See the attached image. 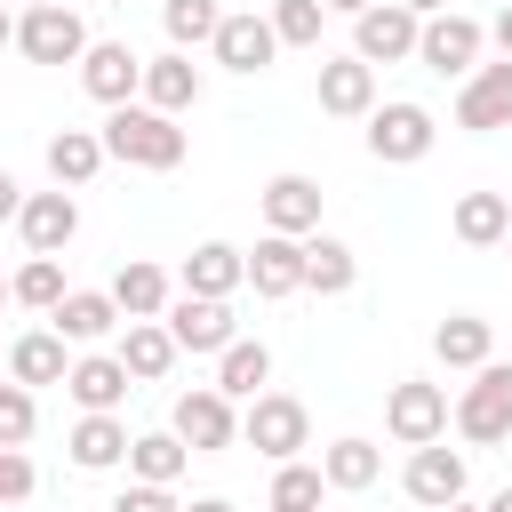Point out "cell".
Listing matches in <instances>:
<instances>
[{
  "mask_svg": "<svg viewBox=\"0 0 512 512\" xmlns=\"http://www.w3.org/2000/svg\"><path fill=\"white\" fill-rule=\"evenodd\" d=\"M432 360H440L448 376H472L480 360H496V328H488L480 312H448V320L432 328Z\"/></svg>",
  "mask_w": 512,
  "mask_h": 512,
  "instance_id": "7402d4cb",
  "label": "cell"
},
{
  "mask_svg": "<svg viewBox=\"0 0 512 512\" xmlns=\"http://www.w3.org/2000/svg\"><path fill=\"white\" fill-rule=\"evenodd\" d=\"M40 488V472H32V456L24 448H0V504H24Z\"/></svg>",
  "mask_w": 512,
  "mask_h": 512,
  "instance_id": "ab89813d",
  "label": "cell"
},
{
  "mask_svg": "<svg viewBox=\"0 0 512 512\" xmlns=\"http://www.w3.org/2000/svg\"><path fill=\"white\" fill-rule=\"evenodd\" d=\"M120 304H112V288H64V304L48 312V328L64 336V344H104V336H120Z\"/></svg>",
  "mask_w": 512,
  "mask_h": 512,
  "instance_id": "ac0fdd59",
  "label": "cell"
},
{
  "mask_svg": "<svg viewBox=\"0 0 512 512\" xmlns=\"http://www.w3.org/2000/svg\"><path fill=\"white\" fill-rule=\"evenodd\" d=\"M8 288H16V304L56 312V304H64V264H56V256H24V264L8 272Z\"/></svg>",
  "mask_w": 512,
  "mask_h": 512,
  "instance_id": "e575fe53",
  "label": "cell"
},
{
  "mask_svg": "<svg viewBox=\"0 0 512 512\" xmlns=\"http://www.w3.org/2000/svg\"><path fill=\"white\" fill-rule=\"evenodd\" d=\"M112 304H120L128 320H160V312L176 304V280H168L160 264H144V256H128V264L112 272Z\"/></svg>",
  "mask_w": 512,
  "mask_h": 512,
  "instance_id": "4316f807",
  "label": "cell"
},
{
  "mask_svg": "<svg viewBox=\"0 0 512 512\" xmlns=\"http://www.w3.org/2000/svg\"><path fill=\"white\" fill-rule=\"evenodd\" d=\"M208 56H216L224 72L256 80V72L280 56V32H272V16H264V8H224V24H216V40H208Z\"/></svg>",
  "mask_w": 512,
  "mask_h": 512,
  "instance_id": "30bf717a",
  "label": "cell"
},
{
  "mask_svg": "<svg viewBox=\"0 0 512 512\" xmlns=\"http://www.w3.org/2000/svg\"><path fill=\"white\" fill-rule=\"evenodd\" d=\"M16 8H48V0H16Z\"/></svg>",
  "mask_w": 512,
  "mask_h": 512,
  "instance_id": "f907efd6",
  "label": "cell"
},
{
  "mask_svg": "<svg viewBox=\"0 0 512 512\" xmlns=\"http://www.w3.org/2000/svg\"><path fill=\"white\" fill-rule=\"evenodd\" d=\"M320 112H328V120H368V112H376V64H360V56H320Z\"/></svg>",
  "mask_w": 512,
  "mask_h": 512,
  "instance_id": "e0dca14e",
  "label": "cell"
},
{
  "mask_svg": "<svg viewBox=\"0 0 512 512\" xmlns=\"http://www.w3.org/2000/svg\"><path fill=\"white\" fill-rule=\"evenodd\" d=\"M16 232H24V248H32V256H64V248L80 240V200H72L64 184H56V192H24Z\"/></svg>",
  "mask_w": 512,
  "mask_h": 512,
  "instance_id": "9a60e30c",
  "label": "cell"
},
{
  "mask_svg": "<svg viewBox=\"0 0 512 512\" xmlns=\"http://www.w3.org/2000/svg\"><path fill=\"white\" fill-rule=\"evenodd\" d=\"M488 512H512V488H496V496H488Z\"/></svg>",
  "mask_w": 512,
  "mask_h": 512,
  "instance_id": "7dc6e473",
  "label": "cell"
},
{
  "mask_svg": "<svg viewBox=\"0 0 512 512\" xmlns=\"http://www.w3.org/2000/svg\"><path fill=\"white\" fill-rule=\"evenodd\" d=\"M272 384V352L256 344V336H232L224 352H216V392H232V400H256Z\"/></svg>",
  "mask_w": 512,
  "mask_h": 512,
  "instance_id": "1f68e13d",
  "label": "cell"
},
{
  "mask_svg": "<svg viewBox=\"0 0 512 512\" xmlns=\"http://www.w3.org/2000/svg\"><path fill=\"white\" fill-rule=\"evenodd\" d=\"M440 512H488V504H464V496H456V504H440Z\"/></svg>",
  "mask_w": 512,
  "mask_h": 512,
  "instance_id": "c3c4849f",
  "label": "cell"
},
{
  "mask_svg": "<svg viewBox=\"0 0 512 512\" xmlns=\"http://www.w3.org/2000/svg\"><path fill=\"white\" fill-rule=\"evenodd\" d=\"M320 496H328V472L320 464H272V504H288V512H320Z\"/></svg>",
  "mask_w": 512,
  "mask_h": 512,
  "instance_id": "d590c367",
  "label": "cell"
},
{
  "mask_svg": "<svg viewBox=\"0 0 512 512\" xmlns=\"http://www.w3.org/2000/svg\"><path fill=\"white\" fill-rule=\"evenodd\" d=\"M160 320H168L176 352H200V360H216V352L240 336V320H232V296H184V288H176V304H168Z\"/></svg>",
  "mask_w": 512,
  "mask_h": 512,
  "instance_id": "8fae6325",
  "label": "cell"
},
{
  "mask_svg": "<svg viewBox=\"0 0 512 512\" xmlns=\"http://www.w3.org/2000/svg\"><path fill=\"white\" fill-rule=\"evenodd\" d=\"M448 232H456L464 248H504V232H512V200H504V192H456Z\"/></svg>",
  "mask_w": 512,
  "mask_h": 512,
  "instance_id": "484cf974",
  "label": "cell"
},
{
  "mask_svg": "<svg viewBox=\"0 0 512 512\" xmlns=\"http://www.w3.org/2000/svg\"><path fill=\"white\" fill-rule=\"evenodd\" d=\"M112 152H104V136L96 128H56L48 136V176L64 184V192H80V184H96V168H104Z\"/></svg>",
  "mask_w": 512,
  "mask_h": 512,
  "instance_id": "f546056e",
  "label": "cell"
},
{
  "mask_svg": "<svg viewBox=\"0 0 512 512\" xmlns=\"http://www.w3.org/2000/svg\"><path fill=\"white\" fill-rule=\"evenodd\" d=\"M112 352H120V368H128L136 384H160V376L176 368V336H168V320H128Z\"/></svg>",
  "mask_w": 512,
  "mask_h": 512,
  "instance_id": "83f0119b",
  "label": "cell"
},
{
  "mask_svg": "<svg viewBox=\"0 0 512 512\" xmlns=\"http://www.w3.org/2000/svg\"><path fill=\"white\" fill-rule=\"evenodd\" d=\"M264 512H288V504H264Z\"/></svg>",
  "mask_w": 512,
  "mask_h": 512,
  "instance_id": "816d5d0a",
  "label": "cell"
},
{
  "mask_svg": "<svg viewBox=\"0 0 512 512\" xmlns=\"http://www.w3.org/2000/svg\"><path fill=\"white\" fill-rule=\"evenodd\" d=\"M328 16H360V8H376V0H320Z\"/></svg>",
  "mask_w": 512,
  "mask_h": 512,
  "instance_id": "7bdbcfd3",
  "label": "cell"
},
{
  "mask_svg": "<svg viewBox=\"0 0 512 512\" xmlns=\"http://www.w3.org/2000/svg\"><path fill=\"white\" fill-rule=\"evenodd\" d=\"M216 24H224V8L216 0H160V32H168V48H208L216 40Z\"/></svg>",
  "mask_w": 512,
  "mask_h": 512,
  "instance_id": "836d02e7",
  "label": "cell"
},
{
  "mask_svg": "<svg viewBox=\"0 0 512 512\" xmlns=\"http://www.w3.org/2000/svg\"><path fill=\"white\" fill-rule=\"evenodd\" d=\"M416 32H424V16L408 0H376V8L352 16V56L360 64H408L416 56Z\"/></svg>",
  "mask_w": 512,
  "mask_h": 512,
  "instance_id": "9c48e42d",
  "label": "cell"
},
{
  "mask_svg": "<svg viewBox=\"0 0 512 512\" xmlns=\"http://www.w3.org/2000/svg\"><path fill=\"white\" fill-rule=\"evenodd\" d=\"M448 424H456V400H448V384H424V376H400V384L384 392V432H392L400 448H424V440H448Z\"/></svg>",
  "mask_w": 512,
  "mask_h": 512,
  "instance_id": "3957f363",
  "label": "cell"
},
{
  "mask_svg": "<svg viewBox=\"0 0 512 512\" xmlns=\"http://www.w3.org/2000/svg\"><path fill=\"white\" fill-rule=\"evenodd\" d=\"M80 88L112 112V104H136L144 96V56L128 48V40H88V56H80Z\"/></svg>",
  "mask_w": 512,
  "mask_h": 512,
  "instance_id": "4fadbf2b",
  "label": "cell"
},
{
  "mask_svg": "<svg viewBox=\"0 0 512 512\" xmlns=\"http://www.w3.org/2000/svg\"><path fill=\"white\" fill-rule=\"evenodd\" d=\"M432 144H440V120H432L416 96H392V104L368 112V152H376L384 168H416Z\"/></svg>",
  "mask_w": 512,
  "mask_h": 512,
  "instance_id": "8992f818",
  "label": "cell"
},
{
  "mask_svg": "<svg viewBox=\"0 0 512 512\" xmlns=\"http://www.w3.org/2000/svg\"><path fill=\"white\" fill-rule=\"evenodd\" d=\"M16 56L32 64H80L88 56V24L72 0H48V8H16Z\"/></svg>",
  "mask_w": 512,
  "mask_h": 512,
  "instance_id": "ba28073f",
  "label": "cell"
},
{
  "mask_svg": "<svg viewBox=\"0 0 512 512\" xmlns=\"http://www.w3.org/2000/svg\"><path fill=\"white\" fill-rule=\"evenodd\" d=\"M264 16H272V32H280V48H320V24H328L320 0H272Z\"/></svg>",
  "mask_w": 512,
  "mask_h": 512,
  "instance_id": "8d00e7d4",
  "label": "cell"
},
{
  "mask_svg": "<svg viewBox=\"0 0 512 512\" xmlns=\"http://www.w3.org/2000/svg\"><path fill=\"white\" fill-rule=\"evenodd\" d=\"M464 480H472V464H464V448H448V440H424V448H408V472H400V488H408V504H424V512H440V504H456V496H464Z\"/></svg>",
  "mask_w": 512,
  "mask_h": 512,
  "instance_id": "7c38bea8",
  "label": "cell"
},
{
  "mask_svg": "<svg viewBox=\"0 0 512 512\" xmlns=\"http://www.w3.org/2000/svg\"><path fill=\"white\" fill-rule=\"evenodd\" d=\"M112 512H184V504H176V488H160V480H128V488L112 496Z\"/></svg>",
  "mask_w": 512,
  "mask_h": 512,
  "instance_id": "f35d334b",
  "label": "cell"
},
{
  "mask_svg": "<svg viewBox=\"0 0 512 512\" xmlns=\"http://www.w3.org/2000/svg\"><path fill=\"white\" fill-rule=\"evenodd\" d=\"M248 288L272 296V304L296 296V288H304V240H296V232H264V240L248 248Z\"/></svg>",
  "mask_w": 512,
  "mask_h": 512,
  "instance_id": "44dd1931",
  "label": "cell"
},
{
  "mask_svg": "<svg viewBox=\"0 0 512 512\" xmlns=\"http://www.w3.org/2000/svg\"><path fill=\"white\" fill-rule=\"evenodd\" d=\"M64 392H72L80 408H120V400L136 392V376L120 368V352H72V376H64Z\"/></svg>",
  "mask_w": 512,
  "mask_h": 512,
  "instance_id": "d4e9b609",
  "label": "cell"
},
{
  "mask_svg": "<svg viewBox=\"0 0 512 512\" xmlns=\"http://www.w3.org/2000/svg\"><path fill=\"white\" fill-rule=\"evenodd\" d=\"M0 48H16V8L0 0Z\"/></svg>",
  "mask_w": 512,
  "mask_h": 512,
  "instance_id": "ee69618b",
  "label": "cell"
},
{
  "mask_svg": "<svg viewBox=\"0 0 512 512\" xmlns=\"http://www.w3.org/2000/svg\"><path fill=\"white\" fill-rule=\"evenodd\" d=\"M408 8H416V16H440V8H448V0H408Z\"/></svg>",
  "mask_w": 512,
  "mask_h": 512,
  "instance_id": "bcb514c9",
  "label": "cell"
},
{
  "mask_svg": "<svg viewBox=\"0 0 512 512\" xmlns=\"http://www.w3.org/2000/svg\"><path fill=\"white\" fill-rule=\"evenodd\" d=\"M32 432H40V400H32V384L8 376V384H0V448H24Z\"/></svg>",
  "mask_w": 512,
  "mask_h": 512,
  "instance_id": "74e56055",
  "label": "cell"
},
{
  "mask_svg": "<svg viewBox=\"0 0 512 512\" xmlns=\"http://www.w3.org/2000/svg\"><path fill=\"white\" fill-rule=\"evenodd\" d=\"M488 40H496V56H512V0L488 16Z\"/></svg>",
  "mask_w": 512,
  "mask_h": 512,
  "instance_id": "b9f144b4",
  "label": "cell"
},
{
  "mask_svg": "<svg viewBox=\"0 0 512 512\" xmlns=\"http://www.w3.org/2000/svg\"><path fill=\"white\" fill-rule=\"evenodd\" d=\"M456 432H464L472 448L512 440V360H480V368H472V384L456 392Z\"/></svg>",
  "mask_w": 512,
  "mask_h": 512,
  "instance_id": "7a4b0ae2",
  "label": "cell"
},
{
  "mask_svg": "<svg viewBox=\"0 0 512 512\" xmlns=\"http://www.w3.org/2000/svg\"><path fill=\"white\" fill-rule=\"evenodd\" d=\"M184 464H192V448H184L176 432H136V448H128V480H160V488H176Z\"/></svg>",
  "mask_w": 512,
  "mask_h": 512,
  "instance_id": "d6a6232c",
  "label": "cell"
},
{
  "mask_svg": "<svg viewBox=\"0 0 512 512\" xmlns=\"http://www.w3.org/2000/svg\"><path fill=\"white\" fill-rule=\"evenodd\" d=\"M176 288H184V296H232V288H248V248H232V240H200V248L184 256Z\"/></svg>",
  "mask_w": 512,
  "mask_h": 512,
  "instance_id": "ffe728a7",
  "label": "cell"
},
{
  "mask_svg": "<svg viewBox=\"0 0 512 512\" xmlns=\"http://www.w3.org/2000/svg\"><path fill=\"white\" fill-rule=\"evenodd\" d=\"M504 256H512V232H504Z\"/></svg>",
  "mask_w": 512,
  "mask_h": 512,
  "instance_id": "f5cc1de1",
  "label": "cell"
},
{
  "mask_svg": "<svg viewBox=\"0 0 512 512\" xmlns=\"http://www.w3.org/2000/svg\"><path fill=\"white\" fill-rule=\"evenodd\" d=\"M16 208H24V184L0 168V224H16Z\"/></svg>",
  "mask_w": 512,
  "mask_h": 512,
  "instance_id": "60d3db41",
  "label": "cell"
},
{
  "mask_svg": "<svg viewBox=\"0 0 512 512\" xmlns=\"http://www.w3.org/2000/svg\"><path fill=\"white\" fill-rule=\"evenodd\" d=\"M480 48H488V24L464 16V8H440V16H424V32H416V64L440 72V80H472Z\"/></svg>",
  "mask_w": 512,
  "mask_h": 512,
  "instance_id": "5b68a950",
  "label": "cell"
},
{
  "mask_svg": "<svg viewBox=\"0 0 512 512\" xmlns=\"http://www.w3.org/2000/svg\"><path fill=\"white\" fill-rule=\"evenodd\" d=\"M72 464L80 472H112V464H128V448H136V432L120 424V408H80V424H72Z\"/></svg>",
  "mask_w": 512,
  "mask_h": 512,
  "instance_id": "d6986e66",
  "label": "cell"
},
{
  "mask_svg": "<svg viewBox=\"0 0 512 512\" xmlns=\"http://www.w3.org/2000/svg\"><path fill=\"white\" fill-rule=\"evenodd\" d=\"M360 280V256H352V240H336V232H312L304 240V288L312 296H344Z\"/></svg>",
  "mask_w": 512,
  "mask_h": 512,
  "instance_id": "4dcf8cb0",
  "label": "cell"
},
{
  "mask_svg": "<svg viewBox=\"0 0 512 512\" xmlns=\"http://www.w3.org/2000/svg\"><path fill=\"white\" fill-rule=\"evenodd\" d=\"M240 440H248L264 464H288V456L312 448V416H304V400H288V392H256V400L240 408Z\"/></svg>",
  "mask_w": 512,
  "mask_h": 512,
  "instance_id": "277c9868",
  "label": "cell"
},
{
  "mask_svg": "<svg viewBox=\"0 0 512 512\" xmlns=\"http://www.w3.org/2000/svg\"><path fill=\"white\" fill-rule=\"evenodd\" d=\"M320 472H328V488H336V496H360V488H376V480H384V448H376V440H360V432H344V440H328V448H320Z\"/></svg>",
  "mask_w": 512,
  "mask_h": 512,
  "instance_id": "f1b7e54d",
  "label": "cell"
},
{
  "mask_svg": "<svg viewBox=\"0 0 512 512\" xmlns=\"http://www.w3.org/2000/svg\"><path fill=\"white\" fill-rule=\"evenodd\" d=\"M0 304H16V288H8V272H0Z\"/></svg>",
  "mask_w": 512,
  "mask_h": 512,
  "instance_id": "681fc988",
  "label": "cell"
},
{
  "mask_svg": "<svg viewBox=\"0 0 512 512\" xmlns=\"http://www.w3.org/2000/svg\"><path fill=\"white\" fill-rule=\"evenodd\" d=\"M200 96H208V80H200V64H192L184 48L144 56V104H160V112H192Z\"/></svg>",
  "mask_w": 512,
  "mask_h": 512,
  "instance_id": "603a6c76",
  "label": "cell"
},
{
  "mask_svg": "<svg viewBox=\"0 0 512 512\" xmlns=\"http://www.w3.org/2000/svg\"><path fill=\"white\" fill-rule=\"evenodd\" d=\"M184 512H240L232 496H200V504H184Z\"/></svg>",
  "mask_w": 512,
  "mask_h": 512,
  "instance_id": "f6af8a7d",
  "label": "cell"
},
{
  "mask_svg": "<svg viewBox=\"0 0 512 512\" xmlns=\"http://www.w3.org/2000/svg\"><path fill=\"white\" fill-rule=\"evenodd\" d=\"M456 128H472V136H496V128H512V56H496V64H472V80L456 88Z\"/></svg>",
  "mask_w": 512,
  "mask_h": 512,
  "instance_id": "5bb4252c",
  "label": "cell"
},
{
  "mask_svg": "<svg viewBox=\"0 0 512 512\" xmlns=\"http://www.w3.org/2000/svg\"><path fill=\"white\" fill-rule=\"evenodd\" d=\"M8 376L32 384V392H40V384H64V376H72V344H64L56 328H24V336L8 344Z\"/></svg>",
  "mask_w": 512,
  "mask_h": 512,
  "instance_id": "cb8c5ba5",
  "label": "cell"
},
{
  "mask_svg": "<svg viewBox=\"0 0 512 512\" xmlns=\"http://www.w3.org/2000/svg\"><path fill=\"white\" fill-rule=\"evenodd\" d=\"M104 152L120 160V168H152V176H168V168H184V152H192V136L176 128V112H160V104H112L104 112Z\"/></svg>",
  "mask_w": 512,
  "mask_h": 512,
  "instance_id": "6da1fadb",
  "label": "cell"
},
{
  "mask_svg": "<svg viewBox=\"0 0 512 512\" xmlns=\"http://www.w3.org/2000/svg\"><path fill=\"white\" fill-rule=\"evenodd\" d=\"M256 208H264V232H296V240L320 232V184H312L304 168H280V176L256 192Z\"/></svg>",
  "mask_w": 512,
  "mask_h": 512,
  "instance_id": "2e32d148",
  "label": "cell"
},
{
  "mask_svg": "<svg viewBox=\"0 0 512 512\" xmlns=\"http://www.w3.org/2000/svg\"><path fill=\"white\" fill-rule=\"evenodd\" d=\"M168 432H176L192 456H224V448L240 440V408H232V392H216V384H192V392H176V408H168Z\"/></svg>",
  "mask_w": 512,
  "mask_h": 512,
  "instance_id": "52a82bcc",
  "label": "cell"
}]
</instances>
